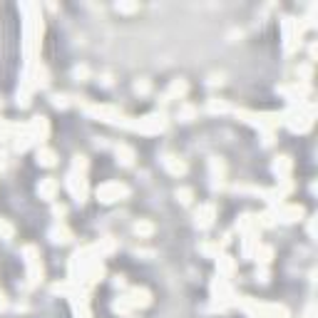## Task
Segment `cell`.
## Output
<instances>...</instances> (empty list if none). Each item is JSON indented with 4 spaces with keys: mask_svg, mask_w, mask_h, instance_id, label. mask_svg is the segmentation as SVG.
<instances>
[{
    "mask_svg": "<svg viewBox=\"0 0 318 318\" xmlns=\"http://www.w3.org/2000/svg\"><path fill=\"white\" fill-rule=\"evenodd\" d=\"M127 189L119 187V184H110V187H102V191H100V197H102V202H114L117 197H122Z\"/></svg>",
    "mask_w": 318,
    "mask_h": 318,
    "instance_id": "1",
    "label": "cell"
}]
</instances>
